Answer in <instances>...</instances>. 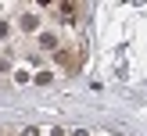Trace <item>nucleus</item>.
I'll use <instances>...</instances> for the list:
<instances>
[{
	"label": "nucleus",
	"instance_id": "39448f33",
	"mask_svg": "<svg viewBox=\"0 0 147 136\" xmlns=\"http://www.w3.org/2000/svg\"><path fill=\"white\" fill-rule=\"evenodd\" d=\"M14 68V64H11V57H7V54H0V72H11Z\"/></svg>",
	"mask_w": 147,
	"mask_h": 136
},
{
	"label": "nucleus",
	"instance_id": "f03ea898",
	"mask_svg": "<svg viewBox=\"0 0 147 136\" xmlns=\"http://www.w3.org/2000/svg\"><path fill=\"white\" fill-rule=\"evenodd\" d=\"M50 57H54V64H57V68H65L68 75H72V72H79V50H76V47H61L57 54H50Z\"/></svg>",
	"mask_w": 147,
	"mask_h": 136
},
{
	"label": "nucleus",
	"instance_id": "7ed1b4c3",
	"mask_svg": "<svg viewBox=\"0 0 147 136\" xmlns=\"http://www.w3.org/2000/svg\"><path fill=\"white\" fill-rule=\"evenodd\" d=\"M14 29H18V32H36V29H40V18H36L32 11H22L18 21H14Z\"/></svg>",
	"mask_w": 147,
	"mask_h": 136
},
{
	"label": "nucleus",
	"instance_id": "20e7f679",
	"mask_svg": "<svg viewBox=\"0 0 147 136\" xmlns=\"http://www.w3.org/2000/svg\"><path fill=\"white\" fill-rule=\"evenodd\" d=\"M11 36H14V21L0 18V43H4V40H11Z\"/></svg>",
	"mask_w": 147,
	"mask_h": 136
},
{
	"label": "nucleus",
	"instance_id": "f257e3e1",
	"mask_svg": "<svg viewBox=\"0 0 147 136\" xmlns=\"http://www.w3.org/2000/svg\"><path fill=\"white\" fill-rule=\"evenodd\" d=\"M61 47H65V36L54 32V29H43V32L36 36V50H43V54H57Z\"/></svg>",
	"mask_w": 147,
	"mask_h": 136
},
{
	"label": "nucleus",
	"instance_id": "423d86ee",
	"mask_svg": "<svg viewBox=\"0 0 147 136\" xmlns=\"http://www.w3.org/2000/svg\"><path fill=\"white\" fill-rule=\"evenodd\" d=\"M76 136H90V133H86V129H79V133H76Z\"/></svg>",
	"mask_w": 147,
	"mask_h": 136
}]
</instances>
